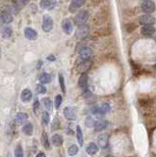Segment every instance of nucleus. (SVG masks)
Returning <instances> with one entry per match:
<instances>
[{
	"instance_id": "14",
	"label": "nucleus",
	"mask_w": 156,
	"mask_h": 157,
	"mask_svg": "<svg viewBox=\"0 0 156 157\" xmlns=\"http://www.w3.org/2000/svg\"><path fill=\"white\" fill-rule=\"evenodd\" d=\"M27 121H28V114L25 113V112H19V113H17L16 116V119H14L16 124H22L26 123Z\"/></svg>"
},
{
	"instance_id": "17",
	"label": "nucleus",
	"mask_w": 156,
	"mask_h": 157,
	"mask_svg": "<svg viewBox=\"0 0 156 157\" xmlns=\"http://www.w3.org/2000/svg\"><path fill=\"white\" fill-rule=\"evenodd\" d=\"M52 144L56 147H60L63 144V138L58 134H55L52 136Z\"/></svg>"
},
{
	"instance_id": "30",
	"label": "nucleus",
	"mask_w": 156,
	"mask_h": 157,
	"mask_svg": "<svg viewBox=\"0 0 156 157\" xmlns=\"http://www.w3.org/2000/svg\"><path fill=\"white\" fill-rule=\"evenodd\" d=\"M26 4H27L26 0H23V1H16L14 2V7H16V9H19V10H21L22 7H24Z\"/></svg>"
},
{
	"instance_id": "9",
	"label": "nucleus",
	"mask_w": 156,
	"mask_h": 157,
	"mask_svg": "<svg viewBox=\"0 0 156 157\" xmlns=\"http://www.w3.org/2000/svg\"><path fill=\"white\" fill-rule=\"evenodd\" d=\"M85 4V0H74L71 1V3L69 4L68 10L71 12H76L80 7H82Z\"/></svg>"
},
{
	"instance_id": "26",
	"label": "nucleus",
	"mask_w": 156,
	"mask_h": 157,
	"mask_svg": "<svg viewBox=\"0 0 156 157\" xmlns=\"http://www.w3.org/2000/svg\"><path fill=\"white\" fill-rule=\"evenodd\" d=\"M42 144H43V146L45 147L46 149H49V147H50V144H49V140H48V136H47L46 133L42 134Z\"/></svg>"
},
{
	"instance_id": "36",
	"label": "nucleus",
	"mask_w": 156,
	"mask_h": 157,
	"mask_svg": "<svg viewBox=\"0 0 156 157\" xmlns=\"http://www.w3.org/2000/svg\"><path fill=\"white\" fill-rule=\"evenodd\" d=\"M36 157H46L45 153H43V152H39L38 155H37Z\"/></svg>"
},
{
	"instance_id": "29",
	"label": "nucleus",
	"mask_w": 156,
	"mask_h": 157,
	"mask_svg": "<svg viewBox=\"0 0 156 157\" xmlns=\"http://www.w3.org/2000/svg\"><path fill=\"white\" fill-rule=\"evenodd\" d=\"M58 79H59V85H60V87H61V90H62L63 93H65V85H64V78L62 74H59Z\"/></svg>"
},
{
	"instance_id": "6",
	"label": "nucleus",
	"mask_w": 156,
	"mask_h": 157,
	"mask_svg": "<svg viewBox=\"0 0 156 157\" xmlns=\"http://www.w3.org/2000/svg\"><path fill=\"white\" fill-rule=\"evenodd\" d=\"M61 27H62V30L65 34H71L74 31V26H73V22L69 19H64L62 21V24H61Z\"/></svg>"
},
{
	"instance_id": "35",
	"label": "nucleus",
	"mask_w": 156,
	"mask_h": 157,
	"mask_svg": "<svg viewBox=\"0 0 156 157\" xmlns=\"http://www.w3.org/2000/svg\"><path fill=\"white\" fill-rule=\"evenodd\" d=\"M39 111V101L36 100L34 102V112L35 113H38Z\"/></svg>"
},
{
	"instance_id": "34",
	"label": "nucleus",
	"mask_w": 156,
	"mask_h": 157,
	"mask_svg": "<svg viewBox=\"0 0 156 157\" xmlns=\"http://www.w3.org/2000/svg\"><path fill=\"white\" fill-rule=\"evenodd\" d=\"M86 124L88 126H95V121H94L93 118H88L86 119Z\"/></svg>"
},
{
	"instance_id": "22",
	"label": "nucleus",
	"mask_w": 156,
	"mask_h": 157,
	"mask_svg": "<svg viewBox=\"0 0 156 157\" xmlns=\"http://www.w3.org/2000/svg\"><path fill=\"white\" fill-rule=\"evenodd\" d=\"M23 132H24L25 135H27V136H32V135H33V132H34L33 124H32L31 123L26 124L23 128Z\"/></svg>"
},
{
	"instance_id": "1",
	"label": "nucleus",
	"mask_w": 156,
	"mask_h": 157,
	"mask_svg": "<svg viewBox=\"0 0 156 157\" xmlns=\"http://www.w3.org/2000/svg\"><path fill=\"white\" fill-rule=\"evenodd\" d=\"M53 28V19L49 14H44L42 21V29L44 32H50Z\"/></svg>"
},
{
	"instance_id": "10",
	"label": "nucleus",
	"mask_w": 156,
	"mask_h": 157,
	"mask_svg": "<svg viewBox=\"0 0 156 157\" xmlns=\"http://www.w3.org/2000/svg\"><path fill=\"white\" fill-rule=\"evenodd\" d=\"M25 37L29 40H36L38 38V33L32 28H26L25 29Z\"/></svg>"
},
{
	"instance_id": "5",
	"label": "nucleus",
	"mask_w": 156,
	"mask_h": 157,
	"mask_svg": "<svg viewBox=\"0 0 156 157\" xmlns=\"http://www.w3.org/2000/svg\"><path fill=\"white\" fill-rule=\"evenodd\" d=\"M139 22L144 26H152L155 22V19L151 14H143L139 19Z\"/></svg>"
},
{
	"instance_id": "7",
	"label": "nucleus",
	"mask_w": 156,
	"mask_h": 157,
	"mask_svg": "<svg viewBox=\"0 0 156 157\" xmlns=\"http://www.w3.org/2000/svg\"><path fill=\"white\" fill-rule=\"evenodd\" d=\"M80 56L84 61H88L92 56V49L90 47H83L80 50Z\"/></svg>"
},
{
	"instance_id": "24",
	"label": "nucleus",
	"mask_w": 156,
	"mask_h": 157,
	"mask_svg": "<svg viewBox=\"0 0 156 157\" xmlns=\"http://www.w3.org/2000/svg\"><path fill=\"white\" fill-rule=\"evenodd\" d=\"M42 103H43L44 107H45L47 110H51L52 109V102L49 98H47V97L43 98L42 99Z\"/></svg>"
},
{
	"instance_id": "15",
	"label": "nucleus",
	"mask_w": 156,
	"mask_h": 157,
	"mask_svg": "<svg viewBox=\"0 0 156 157\" xmlns=\"http://www.w3.org/2000/svg\"><path fill=\"white\" fill-rule=\"evenodd\" d=\"M32 97H33V94H32V91L30 89H25L24 91L22 92L21 98L23 102H29L32 99Z\"/></svg>"
},
{
	"instance_id": "31",
	"label": "nucleus",
	"mask_w": 156,
	"mask_h": 157,
	"mask_svg": "<svg viewBox=\"0 0 156 157\" xmlns=\"http://www.w3.org/2000/svg\"><path fill=\"white\" fill-rule=\"evenodd\" d=\"M42 123L44 124H47L49 123V113L47 111H44L42 114Z\"/></svg>"
},
{
	"instance_id": "25",
	"label": "nucleus",
	"mask_w": 156,
	"mask_h": 157,
	"mask_svg": "<svg viewBox=\"0 0 156 157\" xmlns=\"http://www.w3.org/2000/svg\"><path fill=\"white\" fill-rule=\"evenodd\" d=\"M78 152H79V147L77 145H71L68 150V153L69 156H75L78 154Z\"/></svg>"
},
{
	"instance_id": "16",
	"label": "nucleus",
	"mask_w": 156,
	"mask_h": 157,
	"mask_svg": "<svg viewBox=\"0 0 156 157\" xmlns=\"http://www.w3.org/2000/svg\"><path fill=\"white\" fill-rule=\"evenodd\" d=\"M98 150H99L98 146L96 145L95 143H93V142L89 144V145L87 146V148H86V151H87V153H88L89 155H95V154L98 152Z\"/></svg>"
},
{
	"instance_id": "8",
	"label": "nucleus",
	"mask_w": 156,
	"mask_h": 157,
	"mask_svg": "<svg viewBox=\"0 0 156 157\" xmlns=\"http://www.w3.org/2000/svg\"><path fill=\"white\" fill-rule=\"evenodd\" d=\"M108 140H109V136L107 134H101L98 137V145L101 149H106L108 146Z\"/></svg>"
},
{
	"instance_id": "11",
	"label": "nucleus",
	"mask_w": 156,
	"mask_h": 157,
	"mask_svg": "<svg viewBox=\"0 0 156 157\" xmlns=\"http://www.w3.org/2000/svg\"><path fill=\"white\" fill-rule=\"evenodd\" d=\"M141 33L146 37H150L155 33V29L153 26H143L141 29Z\"/></svg>"
},
{
	"instance_id": "19",
	"label": "nucleus",
	"mask_w": 156,
	"mask_h": 157,
	"mask_svg": "<svg viewBox=\"0 0 156 157\" xmlns=\"http://www.w3.org/2000/svg\"><path fill=\"white\" fill-rule=\"evenodd\" d=\"M79 86L83 89L87 88V86H88V76H87L86 73L82 74V76L79 79Z\"/></svg>"
},
{
	"instance_id": "12",
	"label": "nucleus",
	"mask_w": 156,
	"mask_h": 157,
	"mask_svg": "<svg viewBox=\"0 0 156 157\" xmlns=\"http://www.w3.org/2000/svg\"><path fill=\"white\" fill-rule=\"evenodd\" d=\"M88 34H89V27L87 26V25H82V26L79 27L77 37L81 39V38H84V37H86Z\"/></svg>"
},
{
	"instance_id": "4",
	"label": "nucleus",
	"mask_w": 156,
	"mask_h": 157,
	"mask_svg": "<svg viewBox=\"0 0 156 157\" xmlns=\"http://www.w3.org/2000/svg\"><path fill=\"white\" fill-rule=\"evenodd\" d=\"M63 114L68 121H75L77 118V110L75 107H71V106L65 107L63 110Z\"/></svg>"
},
{
	"instance_id": "33",
	"label": "nucleus",
	"mask_w": 156,
	"mask_h": 157,
	"mask_svg": "<svg viewBox=\"0 0 156 157\" xmlns=\"http://www.w3.org/2000/svg\"><path fill=\"white\" fill-rule=\"evenodd\" d=\"M61 103H62V96L57 95L55 97V106H56V108H58V107L61 105Z\"/></svg>"
},
{
	"instance_id": "23",
	"label": "nucleus",
	"mask_w": 156,
	"mask_h": 157,
	"mask_svg": "<svg viewBox=\"0 0 156 157\" xmlns=\"http://www.w3.org/2000/svg\"><path fill=\"white\" fill-rule=\"evenodd\" d=\"M77 139H78V142L80 144V146L84 145V137H83V132H82V129L80 126H77Z\"/></svg>"
},
{
	"instance_id": "38",
	"label": "nucleus",
	"mask_w": 156,
	"mask_h": 157,
	"mask_svg": "<svg viewBox=\"0 0 156 157\" xmlns=\"http://www.w3.org/2000/svg\"><path fill=\"white\" fill-rule=\"evenodd\" d=\"M106 157H113V156H110V155H108V156H106Z\"/></svg>"
},
{
	"instance_id": "21",
	"label": "nucleus",
	"mask_w": 156,
	"mask_h": 157,
	"mask_svg": "<svg viewBox=\"0 0 156 157\" xmlns=\"http://www.w3.org/2000/svg\"><path fill=\"white\" fill-rule=\"evenodd\" d=\"M39 81H40L41 85L49 84L51 82V76L48 73H43L39 78Z\"/></svg>"
},
{
	"instance_id": "37",
	"label": "nucleus",
	"mask_w": 156,
	"mask_h": 157,
	"mask_svg": "<svg viewBox=\"0 0 156 157\" xmlns=\"http://www.w3.org/2000/svg\"><path fill=\"white\" fill-rule=\"evenodd\" d=\"M48 60H55V58H54V56H48Z\"/></svg>"
},
{
	"instance_id": "2",
	"label": "nucleus",
	"mask_w": 156,
	"mask_h": 157,
	"mask_svg": "<svg viewBox=\"0 0 156 157\" xmlns=\"http://www.w3.org/2000/svg\"><path fill=\"white\" fill-rule=\"evenodd\" d=\"M141 8L143 11L146 12V14H150L155 10V3L150 0H145L141 3Z\"/></svg>"
},
{
	"instance_id": "20",
	"label": "nucleus",
	"mask_w": 156,
	"mask_h": 157,
	"mask_svg": "<svg viewBox=\"0 0 156 157\" xmlns=\"http://www.w3.org/2000/svg\"><path fill=\"white\" fill-rule=\"evenodd\" d=\"M1 21L4 22V24H10V22H12V19H13V17H12V16L9 12L7 11H4L1 13Z\"/></svg>"
},
{
	"instance_id": "18",
	"label": "nucleus",
	"mask_w": 156,
	"mask_h": 157,
	"mask_svg": "<svg viewBox=\"0 0 156 157\" xmlns=\"http://www.w3.org/2000/svg\"><path fill=\"white\" fill-rule=\"evenodd\" d=\"M108 123L106 121H98L95 123V126H94V129H95L96 132H102L103 129H106Z\"/></svg>"
},
{
	"instance_id": "27",
	"label": "nucleus",
	"mask_w": 156,
	"mask_h": 157,
	"mask_svg": "<svg viewBox=\"0 0 156 157\" xmlns=\"http://www.w3.org/2000/svg\"><path fill=\"white\" fill-rule=\"evenodd\" d=\"M14 157H24V150L21 145H19L14 150Z\"/></svg>"
},
{
	"instance_id": "13",
	"label": "nucleus",
	"mask_w": 156,
	"mask_h": 157,
	"mask_svg": "<svg viewBox=\"0 0 156 157\" xmlns=\"http://www.w3.org/2000/svg\"><path fill=\"white\" fill-rule=\"evenodd\" d=\"M56 5V1H51V0H42L40 2V6L43 9H49L51 10Z\"/></svg>"
},
{
	"instance_id": "32",
	"label": "nucleus",
	"mask_w": 156,
	"mask_h": 157,
	"mask_svg": "<svg viewBox=\"0 0 156 157\" xmlns=\"http://www.w3.org/2000/svg\"><path fill=\"white\" fill-rule=\"evenodd\" d=\"M37 91H38V93L39 94H45L46 93V91H47V89L45 88V86L44 85H38L37 86Z\"/></svg>"
},
{
	"instance_id": "3",
	"label": "nucleus",
	"mask_w": 156,
	"mask_h": 157,
	"mask_svg": "<svg viewBox=\"0 0 156 157\" xmlns=\"http://www.w3.org/2000/svg\"><path fill=\"white\" fill-rule=\"evenodd\" d=\"M89 19V12L87 10H82L77 14L75 22L78 26H82V25H85V22L88 21Z\"/></svg>"
},
{
	"instance_id": "28",
	"label": "nucleus",
	"mask_w": 156,
	"mask_h": 157,
	"mask_svg": "<svg viewBox=\"0 0 156 157\" xmlns=\"http://www.w3.org/2000/svg\"><path fill=\"white\" fill-rule=\"evenodd\" d=\"M11 34H12L11 28H9V27H5V28L3 29V32H2V36H3L4 38H9V37L11 36Z\"/></svg>"
}]
</instances>
